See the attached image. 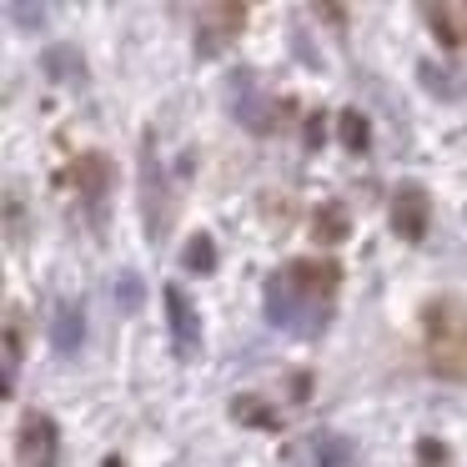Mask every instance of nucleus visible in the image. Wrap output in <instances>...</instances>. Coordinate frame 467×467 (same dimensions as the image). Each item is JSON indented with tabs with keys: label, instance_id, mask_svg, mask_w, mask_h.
<instances>
[{
	"label": "nucleus",
	"instance_id": "obj_1",
	"mask_svg": "<svg viewBox=\"0 0 467 467\" xmlns=\"http://www.w3.org/2000/svg\"><path fill=\"white\" fill-rule=\"evenodd\" d=\"M337 286H342V266L332 256H296V262L276 266L262 292L266 322L296 337H322L332 322Z\"/></svg>",
	"mask_w": 467,
	"mask_h": 467
},
{
	"label": "nucleus",
	"instance_id": "obj_2",
	"mask_svg": "<svg viewBox=\"0 0 467 467\" xmlns=\"http://www.w3.org/2000/svg\"><path fill=\"white\" fill-rule=\"evenodd\" d=\"M427 372L442 382H467V302L462 296H432L422 306Z\"/></svg>",
	"mask_w": 467,
	"mask_h": 467
},
{
	"label": "nucleus",
	"instance_id": "obj_3",
	"mask_svg": "<svg viewBox=\"0 0 467 467\" xmlns=\"http://www.w3.org/2000/svg\"><path fill=\"white\" fill-rule=\"evenodd\" d=\"M61 186H76L86 202V216L96 222V232L106 226V216H111V182H116V166L106 161V156H81V161H71L61 176H56Z\"/></svg>",
	"mask_w": 467,
	"mask_h": 467
},
{
	"label": "nucleus",
	"instance_id": "obj_4",
	"mask_svg": "<svg viewBox=\"0 0 467 467\" xmlns=\"http://www.w3.org/2000/svg\"><path fill=\"white\" fill-rule=\"evenodd\" d=\"M141 216H146V236L161 242L166 222H171V186H166V171H161V156H156L151 136L141 141Z\"/></svg>",
	"mask_w": 467,
	"mask_h": 467
},
{
	"label": "nucleus",
	"instance_id": "obj_5",
	"mask_svg": "<svg viewBox=\"0 0 467 467\" xmlns=\"http://www.w3.org/2000/svg\"><path fill=\"white\" fill-rule=\"evenodd\" d=\"M16 452H21L26 467H56V457H61V427H56V417L26 412L21 432H16Z\"/></svg>",
	"mask_w": 467,
	"mask_h": 467
},
{
	"label": "nucleus",
	"instance_id": "obj_6",
	"mask_svg": "<svg viewBox=\"0 0 467 467\" xmlns=\"http://www.w3.org/2000/svg\"><path fill=\"white\" fill-rule=\"evenodd\" d=\"M387 216H392V232L402 236V242H422L427 226H432V206H427V192L412 182H402L392 192V206H387Z\"/></svg>",
	"mask_w": 467,
	"mask_h": 467
},
{
	"label": "nucleus",
	"instance_id": "obj_7",
	"mask_svg": "<svg viewBox=\"0 0 467 467\" xmlns=\"http://www.w3.org/2000/svg\"><path fill=\"white\" fill-rule=\"evenodd\" d=\"M202 36H196V56L202 61H212L222 46H232L236 36H242V26H246V5L242 0H232V5H206L202 11Z\"/></svg>",
	"mask_w": 467,
	"mask_h": 467
},
{
	"label": "nucleus",
	"instance_id": "obj_8",
	"mask_svg": "<svg viewBox=\"0 0 467 467\" xmlns=\"http://www.w3.org/2000/svg\"><path fill=\"white\" fill-rule=\"evenodd\" d=\"M161 302H166V322H171V347H176V357H192L196 347H202V317H196V302L182 292V286H166L161 292Z\"/></svg>",
	"mask_w": 467,
	"mask_h": 467
},
{
	"label": "nucleus",
	"instance_id": "obj_9",
	"mask_svg": "<svg viewBox=\"0 0 467 467\" xmlns=\"http://www.w3.org/2000/svg\"><path fill=\"white\" fill-rule=\"evenodd\" d=\"M312 236L322 246H337V242H347L352 236V216H347V206L342 202H322L312 212Z\"/></svg>",
	"mask_w": 467,
	"mask_h": 467
},
{
	"label": "nucleus",
	"instance_id": "obj_10",
	"mask_svg": "<svg viewBox=\"0 0 467 467\" xmlns=\"http://www.w3.org/2000/svg\"><path fill=\"white\" fill-rule=\"evenodd\" d=\"M86 342V312L76 302H61L56 306V322H51V347L56 352H76Z\"/></svg>",
	"mask_w": 467,
	"mask_h": 467
},
{
	"label": "nucleus",
	"instance_id": "obj_11",
	"mask_svg": "<svg viewBox=\"0 0 467 467\" xmlns=\"http://www.w3.org/2000/svg\"><path fill=\"white\" fill-rule=\"evenodd\" d=\"M232 417L246 427V432H282V417H276V407H266L262 397H252V392L232 397Z\"/></svg>",
	"mask_w": 467,
	"mask_h": 467
},
{
	"label": "nucleus",
	"instance_id": "obj_12",
	"mask_svg": "<svg viewBox=\"0 0 467 467\" xmlns=\"http://www.w3.org/2000/svg\"><path fill=\"white\" fill-rule=\"evenodd\" d=\"M41 71H46V81H71V86L86 81L81 51H76V46H51V51L41 56Z\"/></svg>",
	"mask_w": 467,
	"mask_h": 467
},
{
	"label": "nucleus",
	"instance_id": "obj_13",
	"mask_svg": "<svg viewBox=\"0 0 467 467\" xmlns=\"http://www.w3.org/2000/svg\"><path fill=\"white\" fill-rule=\"evenodd\" d=\"M182 262H186V272H192V276H212V272H216V242H212L206 232L186 236V252H182Z\"/></svg>",
	"mask_w": 467,
	"mask_h": 467
},
{
	"label": "nucleus",
	"instance_id": "obj_14",
	"mask_svg": "<svg viewBox=\"0 0 467 467\" xmlns=\"http://www.w3.org/2000/svg\"><path fill=\"white\" fill-rule=\"evenodd\" d=\"M312 452H317V467H352V442L342 432H317Z\"/></svg>",
	"mask_w": 467,
	"mask_h": 467
},
{
	"label": "nucleus",
	"instance_id": "obj_15",
	"mask_svg": "<svg viewBox=\"0 0 467 467\" xmlns=\"http://www.w3.org/2000/svg\"><path fill=\"white\" fill-rule=\"evenodd\" d=\"M337 141H342L347 151L362 156L367 146H372V126H367V116L362 111H342V116H337Z\"/></svg>",
	"mask_w": 467,
	"mask_h": 467
},
{
	"label": "nucleus",
	"instance_id": "obj_16",
	"mask_svg": "<svg viewBox=\"0 0 467 467\" xmlns=\"http://www.w3.org/2000/svg\"><path fill=\"white\" fill-rule=\"evenodd\" d=\"M16 372H21V332L5 327V372H0V397L16 392Z\"/></svg>",
	"mask_w": 467,
	"mask_h": 467
},
{
	"label": "nucleus",
	"instance_id": "obj_17",
	"mask_svg": "<svg viewBox=\"0 0 467 467\" xmlns=\"http://www.w3.org/2000/svg\"><path fill=\"white\" fill-rule=\"evenodd\" d=\"M422 21L432 26V36H437V41L447 46V51H452V46H457V26H452V11H447V5H422Z\"/></svg>",
	"mask_w": 467,
	"mask_h": 467
},
{
	"label": "nucleus",
	"instance_id": "obj_18",
	"mask_svg": "<svg viewBox=\"0 0 467 467\" xmlns=\"http://www.w3.org/2000/svg\"><path fill=\"white\" fill-rule=\"evenodd\" d=\"M417 462H422V467H447V442L422 437V442H417Z\"/></svg>",
	"mask_w": 467,
	"mask_h": 467
},
{
	"label": "nucleus",
	"instance_id": "obj_19",
	"mask_svg": "<svg viewBox=\"0 0 467 467\" xmlns=\"http://www.w3.org/2000/svg\"><path fill=\"white\" fill-rule=\"evenodd\" d=\"M5 16H11L16 26H21V31H36V26H41V5H21V0H11V5H5Z\"/></svg>",
	"mask_w": 467,
	"mask_h": 467
},
{
	"label": "nucleus",
	"instance_id": "obj_20",
	"mask_svg": "<svg viewBox=\"0 0 467 467\" xmlns=\"http://www.w3.org/2000/svg\"><path fill=\"white\" fill-rule=\"evenodd\" d=\"M417 81H422L427 91H437V96H457V86L447 81V76L437 71V66H422V71H417Z\"/></svg>",
	"mask_w": 467,
	"mask_h": 467
},
{
	"label": "nucleus",
	"instance_id": "obj_21",
	"mask_svg": "<svg viewBox=\"0 0 467 467\" xmlns=\"http://www.w3.org/2000/svg\"><path fill=\"white\" fill-rule=\"evenodd\" d=\"M322 136H327V116L312 111V116H306V151H317V146H322Z\"/></svg>",
	"mask_w": 467,
	"mask_h": 467
},
{
	"label": "nucleus",
	"instance_id": "obj_22",
	"mask_svg": "<svg viewBox=\"0 0 467 467\" xmlns=\"http://www.w3.org/2000/svg\"><path fill=\"white\" fill-rule=\"evenodd\" d=\"M136 302H141V292H136V276H121V306H126V312H136Z\"/></svg>",
	"mask_w": 467,
	"mask_h": 467
},
{
	"label": "nucleus",
	"instance_id": "obj_23",
	"mask_svg": "<svg viewBox=\"0 0 467 467\" xmlns=\"http://www.w3.org/2000/svg\"><path fill=\"white\" fill-rule=\"evenodd\" d=\"M292 397H296V402L312 397V372H292Z\"/></svg>",
	"mask_w": 467,
	"mask_h": 467
},
{
	"label": "nucleus",
	"instance_id": "obj_24",
	"mask_svg": "<svg viewBox=\"0 0 467 467\" xmlns=\"http://www.w3.org/2000/svg\"><path fill=\"white\" fill-rule=\"evenodd\" d=\"M317 16H322V21H337V26L347 21V11H342V5H317Z\"/></svg>",
	"mask_w": 467,
	"mask_h": 467
},
{
	"label": "nucleus",
	"instance_id": "obj_25",
	"mask_svg": "<svg viewBox=\"0 0 467 467\" xmlns=\"http://www.w3.org/2000/svg\"><path fill=\"white\" fill-rule=\"evenodd\" d=\"M101 467H126V462H121V457H106V462H101Z\"/></svg>",
	"mask_w": 467,
	"mask_h": 467
}]
</instances>
